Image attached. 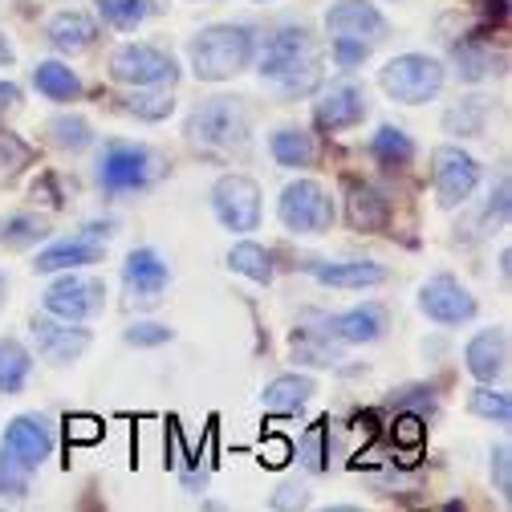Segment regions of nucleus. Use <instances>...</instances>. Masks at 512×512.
I'll list each match as a JSON object with an SVG mask.
<instances>
[{
  "label": "nucleus",
  "instance_id": "29",
  "mask_svg": "<svg viewBox=\"0 0 512 512\" xmlns=\"http://www.w3.org/2000/svg\"><path fill=\"white\" fill-rule=\"evenodd\" d=\"M370 159L387 171H403L415 163V139L387 122V126H378V135L370 139Z\"/></svg>",
  "mask_w": 512,
  "mask_h": 512
},
{
  "label": "nucleus",
  "instance_id": "11",
  "mask_svg": "<svg viewBox=\"0 0 512 512\" xmlns=\"http://www.w3.org/2000/svg\"><path fill=\"white\" fill-rule=\"evenodd\" d=\"M167 285H171V265H167V256L159 248L143 244V248L126 252L122 289H126V301H131V309H155L167 297Z\"/></svg>",
  "mask_w": 512,
  "mask_h": 512
},
{
  "label": "nucleus",
  "instance_id": "2",
  "mask_svg": "<svg viewBox=\"0 0 512 512\" xmlns=\"http://www.w3.org/2000/svg\"><path fill=\"white\" fill-rule=\"evenodd\" d=\"M256 57V33L248 25H208L187 41V66L200 82H228Z\"/></svg>",
  "mask_w": 512,
  "mask_h": 512
},
{
  "label": "nucleus",
  "instance_id": "13",
  "mask_svg": "<svg viewBox=\"0 0 512 512\" xmlns=\"http://www.w3.org/2000/svg\"><path fill=\"white\" fill-rule=\"evenodd\" d=\"M419 313L435 326H468L472 317L480 313L476 297L468 285H460L452 273H435L419 285Z\"/></svg>",
  "mask_w": 512,
  "mask_h": 512
},
{
  "label": "nucleus",
  "instance_id": "7",
  "mask_svg": "<svg viewBox=\"0 0 512 512\" xmlns=\"http://www.w3.org/2000/svg\"><path fill=\"white\" fill-rule=\"evenodd\" d=\"M41 309L61 322H90L106 309V281L82 269H66L41 293Z\"/></svg>",
  "mask_w": 512,
  "mask_h": 512
},
{
  "label": "nucleus",
  "instance_id": "38",
  "mask_svg": "<svg viewBox=\"0 0 512 512\" xmlns=\"http://www.w3.org/2000/svg\"><path fill=\"white\" fill-rule=\"evenodd\" d=\"M171 110H175V98L167 90H135L126 98V114H135L143 122H163L171 118Z\"/></svg>",
  "mask_w": 512,
  "mask_h": 512
},
{
  "label": "nucleus",
  "instance_id": "19",
  "mask_svg": "<svg viewBox=\"0 0 512 512\" xmlns=\"http://www.w3.org/2000/svg\"><path fill=\"white\" fill-rule=\"evenodd\" d=\"M317 285L326 289H342V293H362L387 281V269L378 261H305L301 265Z\"/></svg>",
  "mask_w": 512,
  "mask_h": 512
},
{
  "label": "nucleus",
  "instance_id": "23",
  "mask_svg": "<svg viewBox=\"0 0 512 512\" xmlns=\"http://www.w3.org/2000/svg\"><path fill=\"white\" fill-rule=\"evenodd\" d=\"M45 37H49V45L57 53H70L74 57V53H86L98 41V25H94V17H86L78 9H61V13L49 17Z\"/></svg>",
  "mask_w": 512,
  "mask_h": 512
},
{
  "label": "nucleus",
  "instance_id": "49",
  "mask_svg": "<svg viewBox=\"0 0 512 512\" xmlns=\"http://www.w3.org/2000/svg\"><path fill=\"white\" fill-rule=\"evenodd\" d=\"M256 5H261V0H256Z\"/></svg>",
  "mask_w": 512,
  "mask_h": 512
},
{
  "label": "nucleus",
  "instance_id": "47",
  "mask_svg": "<svg viewBox=\"0 0 512 512\" xmlns=\"http://www.w3.org/2000/svg\"><path fill=\"white\" fill-rule=\"evenodd\" d=\"M13 61H17V49H13V41L5 33H0V66H13Z\"/></svg>",
  "mask_w": 512,
  "mask_h": 512
},
{
  "label": "nucleus",
  "instance_id": "32",
  "mask_svg": "<svg viewBox=\"0 0 512 512\" xmlns=\"http://www.w3.org/2000/svg\"><path fill=\"white\" fill-rule=\"evenodd\" d=\"M33 374V354L17 338H0V395H21Z\"/></svg>",
  "mask_w": 512,
  "mask_h": 512
},
{
  "label": "nucleus",
  "instance_id": "18",
  "mask_svg": "<svg viewBox=\"0 0 512 512\" xmlns=\"http://www.w3.org/2000/svg\"><path fill=\"white\" fill-rule=\"evenodd\" d=\"M326 29H330V37H362V41L378 45L391 33V21L382 17V9L370 5V0H334L326 13Z\"/></svg>",
  "mask_w": 512,
  "mask_h": 512
},
{
  "label": "nucleus",
  "instance_id": "27",
  "mask_svg": "<svg viewBox=\"0 0 512 512\" xmlns=\"http://www.w3.org/2000/svg\"><path fill=\"white\" fill-rule=\"evenodd\" d=\"M228 269L240 273L244 281L252 285H273L277 269H273V252L265 244H256V240H236L228 248Z\"/></svg>",
  "mask_w": 512,
  "mask_h": 512
},
{
  "label": "nucleus",
  "instance_id": "31",
  "mask_svg": "<svg viewBox=\"0 0 512 512\" xmlns=\"http://www.w3.org/2000/svg\"><path fill=\"white\" fill-rule=\"evenodd\" d=\"M49 232H53L49 220L37 212H13V216L0 220V244L13 248V252H25V248L49 240Z\"/></svg>",
  "mask_w": 512,
  "mask_h": 512
},
{
  "label": "nucleus",
  "instance_id": "46",
  "mask_svg": "<svg viewBox=\"0 0 512 512\" xmlns=\"http://www.w3.org/2000/svg\"><path fill=\"white\" fill-rule=\"evenodd\" d=\"M21 106V86L17 82H0V114H13Z\"/></svg>",
  "mask_w": 512,
  "mask_h": 512
},
{
  "label": "nucleus",
  "instance_id": "25",
  "mask_svg": "<svg viewBox=\"0 0 512 512\" xmlns=\"http://www.w3.org/2000/svg\"><path fill=\"white\" fill-rule=\"evenodd\" d=\"M488 118H492V98L468 94L443 114V131L456 139H480L488 131Z\"/></svg>",
  "mask_w": 512,
  "mask_h": 512
},
{
  "label": "nucleus",
  "instance_id": "26",
  "mask_svg": "<svg viewBox=\"0 0 512 512\" xmlns=\"http://www.w3.org/2000/svg\"><path fill=\"white\" fill-rule=\"evenodd\" d=\"M269 151H273L277 167H285V171H305L317 163V143L301 126H281V131H273Z\"/></svg>",
  "mask_w": 512,
  "mask_h": 512
},
{
  "label": "nucleus",
  "instance_id": "45",
  "mask_svg": "<svg viewBox=\"0 0 512 512\" xmlns=\"http://www.w3.org/2000/svg\"><path fill=\"white\" fill-rule=\"evenodd\" d=\"M269 504H273L277 512H293V508H305V504H309V488H305V480H285Z\"/></svg>",
  "mask_w": 512,
  "mask_h": 512
},
{
  "label": "nucleus",
  "instance_id": "12",
  "mask_svg": "<svg viewBox=\"0 0 512 512\" xmlns=\"http://www.w3.org/2000/svg\"><path fill=\"white\" fill-rule=\"evenodd\" d=\"M212 212L228 232H256L261 228V187L248 175H220L212 183Z\"/></svg>",
  "mask_w": 512,
  "mask_h": 512
},
{
  "label": "nucleus",
  "instance_id": "41",
  "mask_svg": "<svg viewBox=\"0 0 512 512\" xmlns=\"http://www.w3.org/2000/svg\"><path fill=\"white\" fill-rule=\"evenodd\" d=\"M29 496V468L0 456V500H25Z\"/></svg>",
  "mask_w": 512,
  "mask_h": 512
},
{
  "label": "nucleus",
  "instance_id": "10",
  "mask_svg": "<svg viewBox=\"0 0 512 512\" xmlns=\"http://www.w3.org/2000/svg\"><path fill=\"white\" fill-rule=\"evenodd\" d=\"M110 228H114V224H86V228H82V232H74V236L49 240V244L33 256V269H37V273H66V269L98 265L102 256H106Z\"/></svg>",
  "mask_w": 512,
  "mask_h": 512
},
{
  "label": "nucleus",
  "instance_id": "44",
  "mask_svg": "<svg viewBox=\"0 0 512 512\" xmlns=\"http://www.w3.org/2000/svg\"><path fill=\"white\" fill-rule=\"evenodd\" d=\"M66 439L70 443H98L102 439V419H94V415H70L66 419Z\"/></svg>",
  "mask_w": 512,
  "mask_h": 512
},
{
  "label": "nucleus",
  "instance_id": "39",
  "mask_svg": "<svg viewBox=\"0 0 512 512\" xmlns=\"http://www.w3.org/2000/svg\"><path fill=\"white\" fill-rule=\"evenodd\" d=\"M370 41H362V37H330V57H334V66L338 70H358L362 61L370 57Z\"/></svg>",
  "mask_w": 512,
  "mask_h": 512
},
{
  "label": "nucleus",
  "instance_id": "14",
  "mask_svg": "<svg viewBox=\"0 0 512 512\" xmlns=\"http://www.w3.org/2000/svg\"><path fill=\"white\" fill-rule=\"evenodd\" d=\"M0 456H9L13 464L37 472L53 456V427L45 415H17L9 419L5 435H0Z\"/></svg>",
  "mask_w": 512,
  "mask_h": 512
},
{
  "label": "nucleus",
  "instance_id": "17",
  "mask_svg": "<svg viewBox=\"0 0 512 512\" xmlns=\"http://www.w3.org/2000/svg\"><path fill=\"white\" fill-rule=\"evenodd\" d=\"M326 326L342 346H374L391 330V313L378 301H362V305H350V309L326 317Z\"/></svg>",
  "mask_w": 512,
  "mask_h": 512
},
{
  "label": "nucleus",
  "instance_id": "6",
  "mask_svg": "<svg viewBox=\"0 0 512 512\" xmlns=\"http://www.w3.org/2000/svg\"><path fill=\"white\" fill-rule=\"evenodd\" d=\"M110 78L135 90H171L179 82V61L147 41H126L110 53Z\"/></svg>",
  "mask_w": 512,
  "mask_h": 512
},
{
  "label": "nucleus",
  "instance_id": "21",
  "mask_svg": "<svg viewBox=\"0 0 512 512\" xmlns=\"http://www.w3.org/2000/svg\"><path fill=\"white\" fill-rule=\"evenodd\" d=\"M346 220L354 232H387L391 228V200L370 183L346 187Z\"/></svg>",
  "mask_w": 512,
  "mask_h": 512
},
{
  "label": "nucleus",
  "instance_id": "37",
  "mask_svg": "<svg viewBox=\"0 0 512 512\" xmlns=\"http://www.w3.org/2000/svg\"><path fill=\"white\" fill-rule=\"evenodd\" d=\"M33 159H37V151L21 139V135H13V131H0V179H17L25 167H33Z\"/></svg>",
  "mask_w": 512,
  "mask_h": 512
},
{
  "label": "nucleus",
  "instance_id": "8",
  "mask_svg": "<svg viewBox=\"0 0 512 512\" xmlns=\"http://www.w3.org/2000/svg\"><path fill=\"white\" fill-rule=\"evenodd\" d=\"M277 216L293 236H326L338 212H334L330 191L317 179H293L277 200Z\"/></svg>",
  "mask_w": 512,
  "mask_h": 512
},
{
  "label": "nucleus",
  "instance_id": "34",
  "mask_svg": "<svg viewBox=\"0 0 512 512\" xmlns=\"http://www.w3.org/2000/svg\"><path fill=\"white\" fill-rule=\"evenodd\" d=\"M45 135L61 151H86V147H94V126L82 114H57V118H49Z\"/></svg>",
  "mask_w": 512,
  "mask_h": 512
},
{
  "label": "nucleus",
  "instance_id": "9",
  "mask_svg": "<svg viewBox=\"0 0 512 512\" xmlns=\"http://www.w3.org/2000/svg\"><path fill=\"white\" fill-rule=\"evenodd\" d=\"M431 183H435V200L439 208H464L472 200V191L480 187V163L464 147H435L431 151Z\"/></svg>",
  "mask_w": 512,
  "mask_h": 512
},
{
  "label": "nucleus",
  "instance_id": "4",
  "mask_svg": "<svg viewBox=\"0 0 512 512\" xmlns=\"http://www.w3.org/2000/svg\"><path fill=\"white\" fill-rule=\"evenodd\" d=\"M159 175H163V159L147 143H126V139L102 143L94 167V179L106 196H135V191H147Z\"/></svg>",
  "mask_w": 512,
  "mask_h": 512
},
{
  "label": "nucleus",
  "instance_id": "35",
  "mask_svg": "<svg viewBox=\"0 0 512 512\" xmlns=\"http://www.w3.org/2000/svg\"><path fill=\"white\" fill-rule=\"evenodd\" d=\"M330 447H334V439H330V419H317L313 427H305V435H301V443H297V456H301V464H305L309 472H326V468H330Z\"/></svg>",
  "mask_w": 512,
  "mask_h": 512
},
{
  "label": "nucleus",
  "instance_id": "28",
  "mask_svg": "<svg viewBox=\"0 0 512 512\" xmlns=\"http://www.w3.org/2000/svg\"><path fill=\"white\" fill-rule=\"evenodd\" d=\"M33 90L49 102H78L82 98V78L66 66V61H37Z\"/></svg>",
  "mask_w": 512,
  "mask_h": 512
},
{
  "label": "nucleus",
  "instance_id": "36",
  "mask_svg": "<svg viewBox=\"0 0 512 512\" xmlns=\"http://www.w3.org/2000/svg\"><path fill=\"white\" fill-rule=\"evenodd\" d=\"M468 411L476 419H488V423H500V427L512 423V399L504 391H496L492 382H480L476 391H468Z\"/></svg>",
  "mask_w": 512,
  "mask_h": 512
},
{
  "label": "nucleus",
  "instance_id": "48",
  "mask_svg": "<svg viewBox=\"0 0 512 512\" xmlns=\"http://www.w3.org/2000/svg\"><path fill=\"white\" fill-rule=\"evenodd\" d=\"M5 301H9V277L0 273V309H5Z\"/></svg>",
  "mask_w": 512,
  "mask_h": 512
},
{
  "label": "nucleus",
  "instance_id": "42",
  "mask_svg": "<svg viewBox=\"0 0 512 512\" xmlns=\"http://www.w3.org/2000/svg\"><path fill=\"white\" fill-rule=\"evenodd\" d=\"M488 472H492L496 492H500L504 500H512V447H508V443H496V447H492V464H488Z\"/></svg>",
  "mask_w": 512,
  "mask_h": 512
},
{
  "label": "nucleus",
  "instance_id": "30",
  "mask_svg": "<svg viewBox=\"0 0 512 512\" xmlns=\"http://www.w3.org/2000/svg\"><path fill=\"white\" fill-rule=\"evenodd\" d=\"M452 61H456V74L464 82H488L504 66V57L492 53L488 45H480V41H456L452 45Z\"/></svg>",
  "mask_w": 512,
  "mask_h": 512
},
{
  "label": "nucleus",
  "instance_id": "1",
  "mask_svg": "<svg viewBox=\"0 0 512 512\" xmlns=\"http://www.w3.org/2000/svg\"><path fill=\"white\" fill-rule=\"evenodd\" d=\"M256 74L281 94H309L322 82V49L305 25H281L256 53Z\"/></svg>",
  "mask_w": 512,
  "mask_h": 512
},
{
  "label": "nucleus",
  "instance_id": "40",
  "mask_svg": "<svg viewBox=\"0 0 512 512\" xmlns=\"http://www.w3.org/2000/svg\"><path fill=\"white\" fill-rule=\"evenodd\" d=\"M175 338L171 326H159V322H135V326H126L122 342L126 346H139V350H151V346H167Z\"/></svg>",
  "mask_w": 512,
  "mask_h": 512
},
{
  "label": "nucleus",
  "instance_id": "5",
  "mask_svg": "<svg viewBox=\"0 0 512 512\" xmlns=\"http://www.w3.org/2000/svg\"><path fill=\"white\" fill-rule=\"evenodd\" d=\"M443 82H447V66L431 53H399L378 70L382 94L403 106H423V102L439 98Z\"/></svg>",
  "mask_w": 512,
  "mask_h": 512
},
{
  "label": "nucleus",
  "instance_id": "24",
  "mask_svg": "<svg viewBox=\"0 0 512 512\" xmlns=\"http://www.w3.org/2000/svg\"><path fill=\"white\" fill-rule=\"evenodd\" d=\"M289 346H293V358L305 362V366H334L342 358V342L330 334L326 317L317 322V330L313 326H297L293 338H289Z\"/></svg>",
  "mask_w": 512,
  "mask_h": 512
},
{
  "label": "nucleus",
  "instance_id": "15",
  "mask_svg": "<svg viewBox=\"0 0 512 512\" xmlns=\"http://www.w3.org/2000/svg\"><path fill=\"white\" fill-rule=\"evenodd\" d=\"M33 346L49 366H70L90 350V330L82 322H61V317H33Z\"/></svg>",
  "mask_w": 512,
  "mask_h": 512
},
{
  "label": "nucleus",
  "instance_id": "20",
  "mask_svg": "<svg viewBox=\"0 0 512 512\" xmlns=\"http://www.w3.org/2000/svg\"><path fill=\"white\" fill-rule=\"evenodd\" d=\"M464 366L476 382H500L508 374V334H504V326L472 334V342L464 346Z\"/></svg>",
  "mask_w": 512,
  "mask_h": 512
},
{
  "label": "nucleus",
  "instance_id": "33",
  "mask_svg": "<svg viewBox=\"0 0 512 512\" xmlns=\"http://www.w3.org/2000/svg\"><path fill=\"white\" fill-rule=\"evenodd\" d=\"M94 5H98V17L118 33H135L155 13L151 0H94Z\"/></svg>",
  "mask_w": 512,
  "mask_h": 512
},
{
  "label": "nucleus",
  "instance_id": "3",
  "mask_svg": "<svg viewBox=\"0 0 512 512\" xmlns=\"http://www.w3.org/2000/svg\"><path fill=\"white\" fill-rule=\"evenodd\" d=\"M248 135H252V114H248L244 98L216 94V98L200 102L183 122V139L191 147H200V151H212V155L240 151L248 143Z\"/></svg>",
  "mask_w": 512,
  "mask_h": 512
},
{
  "label": "nucleus",
  "instance_id": "43",
  "mask_svg": "<svg viewBox=\"0 0 512 512\" xmlns=\"http://www.w3.org/2000/svg\"><path fill=\"white\" fill-rule=\"evenodd\" d=\"M423 439H427L423 415H415V411H403V415L395 419V447H411V452H419V447H423Z\"/></svg>",
  "mask_w": 512,
  "mask_h": 512
},
{
  "label": "nucleus",
  "instance_id": "22",
  "mask_svg": "<svg viewBox=\"0 0 512 512\" xmlns=\"http://www.w3.org/2000/svg\"><path fill=\"white\" fill-rule=\"evenodd\" d=\"M313 395H317V382H313L309 374H277L269 387L261 391V411H265V415H277V419H289V415H297Z\"/></svg>",
  "mask_w": 512,
  "mask_h": 512
},
{
  "label": "nucleus",
  "instance_id": "16",
  "mask_svg": "<svg viewBox=\"0 0 512 512\" xmlns=\"http://www.w3.org/2000/svg\"><path fill=\"white\" fill-rule=\"evenodd\" d=\"M362 118H366V90L354 82H338V86L322 90L313 102V126L322 135L350 131V126H358Z\"/></svg>",
  "mask_w": 512,
  "mask_h": 512
}]
</instances>
